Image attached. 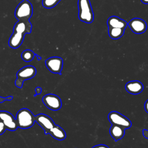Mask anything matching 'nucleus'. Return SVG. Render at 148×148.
<instances>
[{"label": "nucleus", "mask_w": 148, "mask_h": 148, "mask_svg": "<svg viewBox=\"0 0 148 148\" xmlns=\"http://www.w3.org/2000/svg\"><path fill=\"white\" fill-rule=\"evenodd\" d=\"M6 130V128L3 122L0 119V135H2L5 132Z\"/></svg>", "instance_id": "nucleus-20"}, {"label": "nucleus", "mask_w": 148, "mask_h": 148, "mask_svg": "<svg viewBox=\"0 0 148 148\" xmlns=\"http://www.w3.org/2000/svg\"><path fill=\"white\" fill-rule=\"evenodd\" d=\"M142 134H143V136H144L145 138L148 139V130H146V129L143 130V131H142Z\"/></svg>", "instance_id": "nucleus-24"}, {"label": "nucleus", "mask_w": 148, "mask_h": 148, "mask_svg": "<svg viewBox=\"0 0 148 148\" xmlns=\"http://www.w3.org/2000/svg\"><path fill=\"white\" fill-rule=\"evenodd\" d=\"M0 119L3 122L6 130L13 131L17 129L18 125L16 118L10 112L3 110L0 111Z\"/></svg>", "instance_id": "nucleus-9"}, {"label": "nucleus", "mask_w": 148, "mask_h": 148, "mask_svg": "<svg viewBox=\"0 0 148 148\" xmlns=\"http://www.w3.org/2000/svg\"><path fill=\"white\" fill-rule=\"evenodd\" d=\"M35 56H36V57H37V58H38V60H41V57H40V56H39L38 55L35 54Z\"/></svg>", "instance_id": "nucleus-27"}, {"label": "nucleus", "mask_w": 148, "mask_h": 148, "mask_svg": "<svg viewBox=\"0 0 148 148\" xmlns=\"http://www.w3.org/2000/svg\"><path fill=\"white\" fill-rule=\"evenodd\" d=\"M35 54H36L33 51L27 49L22 52L21 57L22 60L25 62H30L34 59Z\"/></svg>", "instance_id": "nucleus-18"}, {"label": "nucleus", "mask_w": 148, "mask_h": 148, "mask_svg": "<svg viewBox=\"0 0 148 148\" xmlns=\"http://www.w3.org/2000/svg\"><path fill=\"white\" fill-rule=\"evenodd\" d=\"M16 120L18 128L27 129L34 125L35 122V116L33 114L30 110L23 108L17 113Z\"/></svg>", "instance_id": "nucleus-1"}, {"label": "nucleus", "mask_w": 148, "mask_h": 148, "mask_svg": "<svg viewBox=\"0 0 148 148\" xmlns=\"http://www.w3.org/2000/svg\"><path fill=\"white\" fill-rule=\"evenodd\" d=\"M45 65L51 73L61 75L63 66V60L59 57H51L45 61Z\"/></svg>", "instance_id": "nucleus-7"}, {"label": "nucleus", "mask_w": 148, "mask_h": 148, "mask_svg": "<svg viewBox=\"0 0 148 148\" xmlns=\"http://www.w3.org/2000/svg\"><path fill=\"white\" fill-rule=\"evenodd\" d=\"M32 30V25L29 20L20 21L18 20L14 25L13 31L25 35L30 34Z\"/></svg>", "instance_id": "nucleus-11"}, {"label": "nucleus", "mask_w": 148, "mask_h": 148, "mask_svg": "<svg viewBox=\"0 0 148 148\" xmlns=\"http://www.w3.org/2000/svg\"><path fill=\"white\" fill-rule=\"evenodd\" d=\"M124 30L125 29L121 28H108V34L110 38L118 39L124 35Z\"/></svg>", "instance_id": "nucleus-17"}, {"label": "nucleus", "mask_w": 148, "mask_h": 148, "mask_svg": "<svg viewBox=\"0 0 148 148\" xmlns=\"http://www.w3.org/2000/svg\"><path fill=\"white\" fill-rule=\"evenodd\" d=\"M24 35L13 31L9 38L8 45L9 47L12 49H17L21 46L24 40Z\"/></svg>", "instance_id": "nucleus-13"}, {"label": "nucleus", "mask_w": 148, "mask_h": 148, "mask_svg": "<svg viewBox=\"0 0 148 148\" xmlns=\"http://www.w3.org/2000/svg\"><path fill=\"white\" fill-rule=\"evenodd\" d=\"M35 121L44 130L45 134H48L49 130L56 125L50 117L42 113L35 116Z\"/></svg>", "instance_id": "nucleus-8"}, {"label": "nucleus", "mask_w": 148, "mask_h": 148, "mask_svg": "<svg viewBox=\"0 0 148 148\" xmlns=\"http://www.w3.org/2000/svg\"><path fill=\"white\" fill-rule=\"evenodd\" d=\"M48 134L51 135L53 138L58 140H62L65 139L66 136L65 131L60 126L56 124L49 130Z\"/></svg>", "instance_id": "nucleus-16"}, {"label": "nucleus", "mask_w": 148, "mask_h": 148, "mask_svg": "<svg viewBox=\"0 0 148 148\" xmlns=\"http://www.w3.org/2000/svg\"><path fill=\"white\" fill-rule=\"evenodd\" d=\"M79 18L87 24L91 23L94 18V12L90 0H78Z\"/></svg>", "instance_id": "nucleus-2"}, {"label": "nucleus", "mask_w": 148, "mask_h": 148, "mask_svg": "<svg viewBox=\"0 0 148 148\" xmlns=\"http://www.w3.org/2000/svg\"><path fill=\"white\" fill-rule=\"evenodd\" d=\"M142 2H143L145 4H148V0H140Z\"/></svg>", "instance_id": "nucleus-26"}, {"label": "nucleus", "mask_w": 148, "mask_h": 148, "mask_svg": "<svg viewBox=\"0 0 148 148\" xmlns=\"http://www.w3.org/2000/svg\"><path fill=\"white\" fill-rule=\"evenodd\" d=\"M144 108L145 111L148 113V99L146 100V101L145 103V105H144Z\"/></svg>", "instance_id": "nucleus-25"}, {"label": "nucleus", "mask_w": 148, "mask_h": 148, "mask_svg": "<svg viewBox=\"0 0 148 148\" xmlns=\"http://www.w3.org/2000/svg\"><path fill=\"white\" fill-rule=\"evenodd\" d=\"M35 94L34 96L35 97L36 95H39V94H40L42 92V88L40 87H37L35 88Z\"/></svg>", "instance_id": "nucleus-22"}, {"label": "nucleus", "mask_w": 148, "mask_h": 148, "mask_svg": "<svg viewBox=\"0 0 148 148\" xmlns=\"http://www.w3.org/2000/svg\"><path fill=\"white\" fill-rule=\"evenodd\" d=\"M91 148H109L108 146L105 145H103V144H101V145H96Z\"/></svg>", "instance_id": "nucleus-23"}, {"label": "nucleus", "mask_w": 148, "mask_h": 148, "mask_svg": "<svg viewBox=\"0 0 148 148\" xmlns=\"http://www.w3.org/2000/svg\"><path fill=\"white\" fill-rule=\"evenodd\" d=\"M33 14V7L28 0H23L16 7L14 16L18 20L28 21Z\"/></svg>", "instance_id": "nucleus-3"}, {"label": "nucleus", "mask_w": 148, "mask_h": 148, "mask_svg": "<svg viewBox=\"0 0 148 148\" xmlns=\"http://www.w3.org/2000/svg\"><path fill=\"white\" fill-rule=\"evenodd\" d=\"M108 118L112 125L120 126L125 130L130 128L132 125L131 121L127 117L116 111L110 112L108 116Z\"/></svg>", "instance_id": "nucleus-5"}, {"label": "nucleus", "mask_w": 148, "mask_h": 148, "mask_svg": "<svg viewBox=\"0 0 148 148\" xmlns=\"http://www.w3.org/2000/svg\"><path fill=\"white\" fill-rule=\"evenodd\" d=\"M61 0H42V5L47 9H51L56 6Z\"/></svg>", "instance_id": "nucleus-19"}, {"label": "nucleus", "mask_w": 148, "mask_h": 148, "mask_svg": "<svg viewBox=\"0 0 148 148\" xmlns=\"http://www.w3.org/2000/svg\"><path fill=\"white\" fill-rule=\"evenodd\" d=\"M131 30L136 34H140L145 32L147 29V24L145 20L140 18H134L128 23Z\"/></svg>", "instance_id": "nucleus-10"}, {"label": "nucleus", "mask_w": 148, "mask_h": 148, "mask_svg": "<svg viewBox=\"0 0 148 148\" xmlns=\"http://www.w3.org/2000/svg\"><path fill=\"white\" fill-rule=\"evenodd\" d=\"M44 105L49 109L54 111L58 110L62 106V102L60 98L53 94H47L42 98Z\"/></svg>", "instance_id": "nucleus-6"}, {"label": "nucleus", "mask_w": 148, "mask_h": 148, "mask_svg": "<svg viewBox=\"0 0 148 148\" xmlns=\"http://www.w3.org/2000/svg\"><path fill=\"white\" fill-rule=\"evenodd\" d=\"M108 28H121L125 29L127 23L125 20L115 16L110 17L107 20Z\"/></svg>", "instance_id": "nucleus-14"}, {"label": "nucleus", "mask_w": 148, "mask_h": 148, "mask_svg": "<svg viewBox=\"0 0 148 148\" xmlns=\"http://www.w3.org/2000/svg\"><path fill=\"white\" fill-rule=\"evenodd\" d=\"M125 88L128 92L134 95H136L143 91V85L138 80H133L125 84Z\"/></svg>", "instance_id": "nucleus-12"}, {"label": "nucleus", "mask_w": 148, "mask_h": 148, "mask_svg": "<svg viewBox=\"0 0 148 148\" xmlns=\"http://www.w3.org/2000/svg\"><path fill=\"white\" fill-rule=\"evenodd\" d=\"M36 73V68L31 65L25 66L18 71L16 74L17 78L15 80V85L18 88H22L25 80L33 78Z\"/></svg>", "instance_id": "nucleus-4"}, {"label": "nucleus", "mask_w": 148, "mask_h": 148, "mask_svg": "<svg viewBox=\"0 0 148 148\" xmlns=\"http://www.w3.org/2000/svg\"><path fill=\"white\" fill-rule=\"evenodd\" d=\"M13 96H8L6 98H3L2 97H0V103H2L5 101H11L13 99Z\"/></svg>", "instance_id": "nucleus-21"}, {"label": "nucleus", "mask_w": 148, "mask_h": 148, "mask_svg": "<svg viewBox=\"0 0 148 148\" xmlns=\"http://www.w3.org/2000/svg\"><path fill=\"white\" fill-rule=\"evenodd\" d=\"M109 132L112 138L117 142L124 137L125 135V129L120 126L112 124L110 128Z\"/></svg>", "instance_id": "nucleus-15"}]
</instances>
